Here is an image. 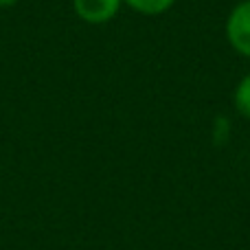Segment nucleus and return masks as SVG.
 Instances as JSON below:
<instances>
[{"label":"nucleus","instance_id":"nucleus-1","mask_svg":"<svg viewBox=\"0 0 250 250\" xmlns=\"http://www.w3.org/2000/svg\"><path fill=\"white\" fill-rule=\"evenodd\" d=\"M229 46L244 60H250V0H239L224 22Z\"/></svg>","mask_w":250,"mask_h":250},{"label":"nucleus","instance_id":"nucleus-2","mask_svg":"<svg viewBox=\"0 0 250 250\" xmlns=\"http://www.w3.org/2000/svg\"><path fill=\"white\" fill-rule=\"evenodd\" d=\"M123 0H73V11L86 24H108L119 16Z\"/></svg>","mask_w":250,"mask_h":250},{"label":"nucleus","instance_id":"nucleus-3","mask_svg":"<svg viewBox=\"0 0 250 250\" xmlns=\"http://www.w3.org/2000/svg\"><path fill=\"white\" fill-rule=\"evenodd\" d=\"M176 2L178 0H123L125 7H129L138 16H147V18L165 16L167 11H171L176 7Z\"/></svg>","mask_w":250,"mask_h":250},{"label":"nucleus","instance_id":"nucleus-4","mask_svg":"<svg viewBox=\"0 0 250 250\" xmlns=\"http://www.w3.org/2000/svg\"><path fill=\"white\" fill-rule=\"evenodd\" d=\"M233 108L242 119L250 121V73H246L237 82L233 90Z\"/></svg>","mask_w":250,"mask_h":250},{"label":"nucleus","instance_id":"nucleus-5","mask_svg":"<svg viewBox=\"0 0 250 250\" xmlns=\"http://www.w3.org/2000/svg\"><path fill=\"white\" fill-rule=\"evenodd\" d=\"M230 129H233L230 119L226 117V114H217V117L213 119V127H211L213 145H217V147L226 145V143H229V138H230Z\"/></svg>","mask_w":250,"mask_h":250},{"label":"nucleus","instance_id":"nucleus-6","mask_svg":"<svg viewBox=\"0 0 250 250\" xmlns=\"http://www.w3.org/2000/svg\"><path fill=\"white\" fill-rule=\"evenodd\" d=\"M18 0H0V9H7V7H13Z\"/></svg>","mask_w":250,"mask_h":250}]
</instances>
